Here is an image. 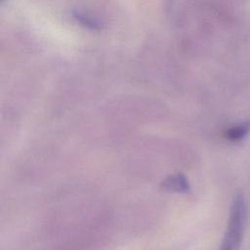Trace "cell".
<instances>
[{
    "mask_svg": "<svg viewBox=\"0 0 250 250\" xmlns=\"http://www.w3.org/2000/svg\"><path fill=\"white\" fill-rule=\"evenodd\" d=\"M245 203L242 196L237 195L232 201L227 230L221 250H237L243 237L245 226Z\"/></svg>",
    "mask_w": 250,
    "mask_h": 250,
    "instance_id": "cell-1",
    "label": "cell"
},
{
    "mask_svg": "<svg viewBox=\"0 0 250 250\" xmlns=\"http://www.w3.org/2000/svg\"><path fill=\"white\" fill-rule=\"evenodd\" d=\"M165 188L174 191H186L188 188V184L184 176L177 175L173 177H169L164 182Z\"/></svg>",
    "mask_w": 250,
    "mask_h": 250,
    "instance_id": "cell-2",
    "label": "cell"
},
{
    "mask_svg": "<svg viewBox=\"0 0 250 250\" xmlns=\"http://www.w3.org/2000/svg\"><path fill=\"white\" fill-rule=\"evenodd\" d=\"M250 126L248 124H243L240 126H236L232 128L229 133V138L231 140H239L245 136V134L249 131Z\"/></svg>",
    "mask_w": 250,
    "mask_h": 250,
    "instance_id": "cell-3",
    "label": "cell"
}]
</instances>
